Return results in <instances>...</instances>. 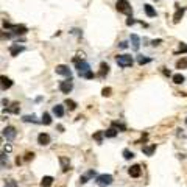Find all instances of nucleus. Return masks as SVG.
I'll return each mask as SVG.
<instances>
[{"mask_svg":"<svg viewBox=\"0 0 187 187\" xmlns=\"http://www.w3.org/2000/svg\"><path fill=\"white\" fill-rule=\"evenodd\" d=\"M103 134H105V131H97L95 134H94V139H95L98 144H101L103 142Z\"/></svg>","mask_w":187,"mask_h":187,"instance_id":"25","label":"nucleus"},{"mask_svg":"<svg viewBox=\"0 0 187 187\" xmlns=\"http://www.w3.org/2000/svg\"><path fill=\"white\" fill-rule=\"evenodd\" d=\"M117 133H119V131H117V129L112 126V128H109V129H106V131H105V136H106V137H109V139H114V137L117 136Z\"/></svg>","mask_w":187,"mask_h":187,"instance_id":"20","label":"nucleus"},{"mask_svg":"<svg viewBox=\"0 0 187 187\" xmlns=\"http://www.w3.org/2000/svg\"><path fill=\"white\" fill-rule=\"evenodd\" d=\"M20 108H19V103H13L10 108H8V112H13V114H19Z\"/></svg>","mask_w":187,"mask_h":187,"instance_id":"23","label":"nucleus"},{"mask_svg":"<svg viewBox=\"0 0 187 187\" xmlns=\"http://www.w3.org/2000/svg\"><path fill=\"white\" fill-rule=\"evenodd\" d=\"M87 178H89L87 175H86V176H81V178H80V181H81V184H84V182H87Z\"/></svg>","mask_w":187,"mask_h":187,"instance_id":"36","label":"nucleus"},{"mask_svg":"<svg viewBox=\"0 0 187 187\" xmlns=\"http://www.w3.org/2000/svg\"><path fill=\"white\" fill-rule=\"evenodd\" d=\"M173 83H176V84H181V83H184V77H182L181 74H176V75H173Z\"/></svg>","mask_w":187,"mask_h":187,"instance_id":"26","label":"nucleus"},{"mask_svg":"<svg viewBox=\"0 0 187 187\" xmlns=\"http://www.w3.org/2000/svg\"><path fill=\"white\" fill-rule=\"evenodd\" d=\"M66 106H67L70 111H75V109H77V103H75L74 100H69V98L66 100Z\"/></svg>","mask_w":187,"mask_h":187,"instance_id":"24","label":"nucleus"},{"mask_svg":"<svg viewBox=\"0 0 187 187\" xmlns=\"http://www.w3.org/2000/svg\"><path fill=\"white\" fill-rule=\"evenodd\" d=\"M72 89H74L72 78H69V80H66V81H61V83H59V90H61L62 94H70V92H72Z\"/></svg>","mask_w":187,"mask_h":187,"instance_id":"5","label":"nucleus"},{"mask_svg":"<svg viewBox=\"0 0 187 187\" xmlns=\"http://www.w3.org/2000/svg\"><path fill=\"white\" fill-rule=\"evenodd\" d=\"M74 62H75V66H77V69H78V75L80 77H84L89 70H90V67H89V64L86 62V61H80V58H75L74 59Z\"/></svg>","mask_w":187,"mask_h":187,"instance_id":"2","label":"nucleus"},{"mask_svg":"<svg viewBox=\"0 0 187 187\" xmlns=\"http://www.w3.org/2000/svg\"><path fill=\"white\" fill-rule=\"evenodd\" d=\"M126 47H128L126 42H120V49H126Z\"/></svg>","mask_w":187,"mask_h":187,"instance_id":"39","label":"nucleus"},{"mask_svg":"<svg viewBox=\"0 0 187 187\" xmlns=\"http://www.w3.org/2000/svg\"><path fill=\"white\" fill-rule=\"evenodd\" d=\"M87 176H89V178H90V176H95V172H94V170H89V172H87Z\"/></svg>","mask_w":187,"mask_h":187,"instance_id":"38","label":"nucleus"},{"mask_svg":"<svg viewBox=\"0 0 187 187\" xmlns=\"http://www.w3.org/2000/svg\"><path fill=\"white\" fill-rule=\"evenodd\" d=\"M112 181H114V178H112L111 175H106V173H103V175H98V176H97V179H95L97 185H100V187H106V185H111V184H112Z\"/></svg>","mask_w":187,"mask_h":187,"instance_id":"4","label":"nucleus"},{"mask_svg":"<svg viewBox=\"0 0 187 187\" xmlns=\"http://www.w3.org/2000/svg\"><path fill=\"white\" fill-rule=\"evenodd\" d=\"M144 10H145V14L148 16V17H156V10L151 6V5H144Z\"/></svg>","mask_w":187,"mask_h":187,"instance_id":"16","label":"nucleus"},{"mask_svg":"<svg viewBox=\"0 0 187 187\" xmlns=\"http://www.w3.org/2000/svg\"><path fill=\"white\" fill-rule=\"evenodd\" d=\"M22 120H23V122H34V123L38 122L34 115H25V117H22Z\"/></svg>","mask_w":187,"mask_h":187,"instance_id":"29","label":"nucleus"},{"mask_svg":"<svg viewBox=\"0 0 187 187\" xmlns=\"http://www.w3.org/2000/svg\"><path fill=\"white\" fill-rule=\"evenodd\" d=\"M38 144L39 145H49L50 144V136L47 134V133H41L38 136Z\"/></svg>","mask_w":187,"mask_h":187,"instance_id":"9","label":"nucleus"},{"mask_svg":"<svg viewBox=\"0 0 187 187\" xmlns=\"http://www.w3.org/2000/svg\"><path fill=\"white\" fill-rule=\"evenodd\" d=\"M56 74L58 75H64V77H69V78H72V72H70V69L67 67V66H64V64H59V66H56Z\"/></svg>","mask_w":187,"mask_h":187,"instance_id":"7","label":"nucleus"},{"mask_svg":"<svg viewBox=\"0 0 187 187\" xmlns=\"http://www.w3.org/2000/svg\"><path fill=\"white\" fill-rule=\"evenodd\" d=\"M133 23H136V20L129 16V17H128V20H126V25H133Z\"/></svg>","mask_w":187,"mask_h":187,"instance_id":"34","label":"nucleus"},{"mask_svg":"<svg viewBox=\"0 0 187 187\" xmlns=\"http://www.w3.org/2000/svg\"><path fill=\"white\" fill-rule=\"evenodd\" d=\"M178 52H179V53H187V45H185L184 42H181V44H179V49H178Z\"/></svg>","mask_w":187,"mask_h":187,"instance_id":"30","label":"nucleus"},{"mask_svg":"<svg viewBox=\"0 0 187 187\" xmlns=\"http://www.w3.org/2000/svg\"><path fill=\"white\" fill-rule=\"evenodd\" d=\"M128 173H129V176L131 178H139L140 176V173H142V170H140V165H131L129 169H128Z\"/></svg>","mask_w":187,"mask_h":187,"instance_id":"8","label":"nucleus"},{"mask_svg":"<svg viewBox=\"0 0 187 187\" xmlns=\"http://www.w3.org/2000/svg\"><path fill=\"white\" fill-rule=\"evenodd\" d=\"M142 151H144V154H147V156H151V154L156 151V144H151V145H147V147H144V148H142Z\"/></svg>","mask_w":187,"mask_h":187,"instance_id":"17","label":"nucleus"},{"mask_svg":"<svg viewBox=\"0 0 187 187\" xmlns=\"http://www.w3.org/2000/svg\"><path fill=\"white\" fill-rule=\"evenodd\" d=\"M115 61L120 67H131L133 66V56L131 55H119L115 58Z\"/></svg>","mask_w":187,"mask_h":187,"instance_id":"3","label":"nucleus"},{"mask_svg":"<svg viewBox=\"0 0 187 187\" xmlns=\"http://www.w3.org/2000/svg\"><path fill=\"white\" fill-rule=\"evenodd\" d=\"M0 80H2V89H3V90H5V89H10V87L13 86V81H11L10 78H6L5 75L0 77Z\"/></svg>","mask_w":187,"mask_h":187,"instance_id":"14","label":"nucleus"},{"mask_svg":"<svg viewBox=\"0 0 187 187\" xmlns=\"http://www.w3.org/2000/svg\"><path fill=\"white\" fill-rule=\"evenodd\" d=\"M123 157H125L126 161H129V159H133V157H134V153H133V151H129V150H123Z\"/></svg>","mask_w":187,"mask_h":187,"instance_id":"28","label":"nucleus"},{"mask_svg":"<svg viewBox=\"0 0 187 187\" xmlns=\"http://www.w3.org/2000/svg\"><path fill=\"white\" fill-rule=\"evenodd\" d=\"M185 123H187V119H185Z\"/></svg>","mask_w":187,"mask_h":187,"instance_id":"42","label":"nucleus"},{"mask_svg":"<svg viewBox=\"0 0 187 187\" xmlns=\"http://www.w3.org/2000/svg\"><path fill=\"white\" fill-rule=\"evenodd\" d=\"M84 78H87V80H90V78H94V74H92V72H90V70H89V72H87V74L84 75Z\"/></svg>","mask_w":187,"mask_h":187,"instance_id":"35","label":"nucleus"},{"mask_svg":"<svg viewBox=\"0 0 187 187\" xmlns=\"http://www.w3.org/2000/svg\"><path fill=\"white\" fill-rule=\"evenodd\" d=\"M11 30L14 31V34H25V33L28 31L27 27H23V25H13Z\"/></svg>","mask_w":187,"mask_h":187,"instance_id":"12","label":"nucleus"},{"mask_svg":"<svg viewBox=\"0 0 187 187\" xmlns=\"http://www.w3.org/2000/svg\"><path fill=\"white\" fill-rule=\"evenodd\" d=\"M23 52V47L22 45H17V44H14V45H11L10 47V53H11V56H17L19 53H22Z\"/></svg>","mask_w":187,"mask_h":187,"instance_id":"10","label":"nucleus"},{"mask_svg":"<svg viewBox=\"0 0 187 187\" xmlns=\"http://www.w3.org/2000/svg\"><path fill=\"white\" fill-rule=\"evenodd\" d=\"M150 61H151V59H150V58H147V56H144V55H139V56H137V62H139L140 66H144V64H148Z\"/></svg>","mask_w":187,"mask_h":187,"instance_id":"21","label":"nucleus"},{"mask_svg":"<svg viewBox=\"0 0 187 187\" xmlns=\"http://www.w3.org/2000/svg\"><path fill=\"white\" fill-rule=\"evenodd\" d=\"M185 67H187V59L185 58H182L176 62V69H185Z\"/></svg>","mask_w":187,"mask_h":187,"instance_id":"27","label":"nucleus"},{"mask_svg":"<svg viewBox=\"0 0 187 187\" xmlns=\"http://www.w3.org/2000/svg\"><path fill=\"white\" fill-rule=\"evenodd\" d=\"M42 123L44 125H50L52 123V117H50L49 112H44V115H42Z\"/></svg>","mask_w":187,"mask_h":187,"instance_id":"22","label":"nucleus"},{"mask_svg":"<svg viewBox=\"0 0 187 187\" xmlns=\"http://www.w3.org/2000/svg\"><path fill=\"white\" fill-rule=\"evenodd\" d=\"M2 103H3V106H6V108H8V100H2Z\"/></svg>","mask_w":187,"mask_h":187,"instance_id":"40","label":"nucleus"},{"mask_svg":"<svg viewBox=\"0 0 187 187\" xmlns=\"http://www.w3.org/2000/svg\"><path fill=\"white\" fill-rule=\"evenodd\" d=\"M115 8H117V11L119 13H122V14H126V16H131V5H129V2L128 0H117V3H115Z\"/></svg>","mask_w":187,"mask_h":187,"instance_id":"1","label":"nucleus"},{"mask_svg":"<svg viewBox=\"0 0 187 187\" xmlns=\"http://www.w3.org/2000/svg\"><path fill=\"white\" fill-rule=\"evenodd\" d=\"M182 14H184V10L178 6V10H176V13H175V16H173V22H175V23H178V22L181 20Z\"/></svg>","mask_w":187,"mask_h":187,"instance_id":"19","label":"nucleus"},{"mask_svg":"<svg viewBox=\"0 0 187 187\" xmlns=\"http://www.w3.org/2000/svg\"><path fill=\"white\" fill-rule=\"evenodd\" d=\"M111 92H112V89H111V87H105V89L101 90L103 97H109V95H111Z\"/></svg>","mask_w":187,"mask_h":187,"instance_id":"31","label":"nucleus"},{"mask_svg":"<svg viewBox=\"0 0 187 187\" xmlns=\"http://www.w3.org/2000/svg\"><path fill=\"white\" fill-rule=\"evenodd\" d=\"M53 176H44L42 179H41V185L42 187H50L52 184H53Z\"/></svg>","mask_w":187,"mask_h":187,"instance_id":"15","label":"nucleus"},{"mask_svg":"<svg viewBox=\"0 0 187 187\" xmlns=\"http://www.w3.org/2000/svg\"><path fill=\"white\" fill-rule=\"evenodd\" d=\"M108 74H109V66H108L106 62H101V64H100V72H98V77H100V78H105Z\"/></svg>","mask_w":187,"mask_h":187,"instance_id":"11","label":"nucleus"},{"mask_svg":"<svg viewBox=\"0 0 187 187\" xmlns=\"http://www.w3.org/2000/svg\"><path fill=\"white\" fill-rule=\"evenodd\" d=\"M112 126H114L115 129H122V131H125V126H123L122 123H119V122H112Z\"/></svg>","mask_w":187,"mask_h":187,"instance_id":"32","label":"nucleus"},{"mask_svg":"<svg viewBox=\"0 0 187 187\" xmlns=\"http://www.w3.org/2000/svg\"><path fill=\"white\" fill-rule=\"evenodd\" d=\"M161 42H162V41H161V39H154V41H153V45H154V47H156V45H159V44H161Z\"/></svg>","mask_w":187,"mask_h":187,"instance_id":"37","label":"nucleus"},{"mask_svg":"<svg viewBox=\"0 0 187 187\" xmlns=\"http://www.w3.org/2000/svg\"><path fill=\"white\" fill-rule=\"evenodd\" d=\"M33 157H34V153H27L25 154V161H31Z\"/></svg>","mask_w":187,"mask_h":187,"instance_id":"33","label":"nucleus"},{"mask_svg":"<svg viewBox=\"0 0 187 187\" xmlns=\"http://www.w3.org/2000/svg\"><path fill=\"white\" fill-rule=\"evenodd\" d=\"M131 44H133V49L137 52L140 49V38L137 34H131Z\"/></svg>","mask_w":187,"mask_h":187,"instance_id":"13","label":"nucleus"},{"mask_svg":"<svg viewBox=\"0 0 187 187\" xmlns=\"http://www.w3.org/2000/svg\"><path fill=\"white\" fill-rule=\"evenodd\" d=\"M53 114H55L56 117H62V115H64V106H62V105L53 106Z\"/></svg>","mask_w":187,"mask_h":187,"instance_id":"18","label":"nucleus"},{"mask_svg":"<svg viewBox=\"0 0 187 187\" xmlns=\"http://www.w3.org/2000/svg\"><path fill=\"white\" fill-rule=\"evenodd\" d=\"M8 187H16V182H14V181H13V182H10V185H8Z\"/></svg>","mask_w":187,"mask_h":187,"instance_id":"41","label":"nucleus"},{"mask_svg":"<svg viewBox=\"0 0 187 187\" xmlns=\"http://www.w3.org/2000/svg\"><path fill=\"white\" fill-rule=\"evenodd\" d=\"M3 137H6V140H14L16 139V136H17V131H16V128H13V126H6L5 129H3Z\"/></svg>","mask_w":187,"mask_h":187,"instance_id":"6","label":"nucleus"}]
</instances>
